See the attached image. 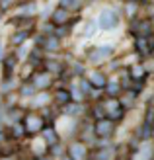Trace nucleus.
<instances>
[{"label":"nucleus","mask_w":154,"mask_h":160,"mask_svg":"<svg viewBox=\"0 0 154 160\" xmlns=\"http://www.w3.org/2000/svg\"><path fill=\"white\" fill-rule=\"evenodd\" d=\"M119 23V16L115 10H111V8H105V10L100 14V20H98V26L102 29H115Z\"/></svg>","instance_id":"nucleus-2"},{"label":"nucleus","mask_w":154,"mask_h":160,"mask_svg":"<svg viewBox=\"0 0 154 160\" xmlns=\"http://www.w3.org/2000/svg\"><path fill=\"white\" fill-rule=\"evenodd\" d=\"M27 35H29V31H26V29H23V31H16V33L12 35V43L14 45H23V41L27 39Z\"/></svg>","instance_id":"nucleus-14"},{"label":"nucleus","mask_w":154,"mask_h":160,"mask_svg":"<svg viewBox=\"0 0 154 160\" xmlns=\"http://www.w3.org/2000/svg\"><path fill=\"white\" fill-rule=\"evenodd\" d=\"M16 61H18V57H8V59H6V62H4V78H6V80H10Z\"/></svg>","instance_id":"nucleus-13"},{"label":"nucleus","mask_w":154,"mask_h":160,"mask_svg":"<svg viewBox=\"0 0 154 160\" xmlns=\"http://www.w3.org/2000/svg\"><path fill=\"white\" fill-rule=\"evenodd\" d=\"M0 139H2V133H0Z\"/></svg>","instance_id":"nucleus-32"},{"label":"nucleus","mask_w":154,"mask_h":160,"mask_svg":"<svg viewBox=\"0 0 154 160\" xmlns=\"http://www.w3.org/2000/svg\"><path fill=\"white\" fill-rule=\"evenodd\" d=\"M64 111H67L68 115H78L80 111H82V106H80V102H74V103H68V106H64Z\"/></svg>","instance_id":"nucleus-19"},{"label":"nucleus","mask_w":154,"mask_h":160,"mask_svg":"<svg viewBox=\"0 0 154 160\" xmlns=\"http://www.w3.org/2000/svg\"><path fill=\"white\" fill-rule=\"evenodd\" d=\"M14 2H18V0H0V8H2V10H8Z\"/></svg>","instance_id":"nucleus-26"},{"label":"nucleus","mask_w":154,"mask_h":160,"mask_svg":"<svg viewBox=\"0 0 154 160\" xmlns=\"http://www.w3.org/2000/svg\"><path fill=\"white\" fill-rule=\"evenodd\" d=\"M68 156L72 160H86L88 158V148L84 142H72L68 147Z\"/></svg>","instance_id":"nucleus-6"},{"label":"nucleus","mask_w":154,"mask_h":160,"mask_svg":"<svg viewBox=\"0 0 154 160\" xmlns=\"http://www.w3.org/2000/svg\"><path fill=\"white\" fill-rule=\"evenodd\" d=\"M129 76H131V78H139V76H141V78H144V68L137 65V67H133V68H131Z\"/></svg>","instance_id":"nucleus-21"},{"label":"nucleus","mask_w":154,"mask_h":160,"mask_svg":"<svg viewBox=\"0 0 154 160\" xmlns=\"http://www.w3.org/2000/svg\"><path fill=\"white\" fill-rule=\"evenodd\" d=\"M68 18H70V12L59 6V8H57V10L53 12V16H51V23H53V28H62L64 23H68Z\"/></svg>","instance_id":"nucleus-7"},{"label":"nucleus","mask_w":154,"mask_h":160,"mask_svg":"<svg viewBox=\"0 0 154 160\" xmlns=\"http://www.w3.org/2000/svg\"><path fill=\"white\" fill-rule=\"evenodd\" d=\"M135 14V4H127V16H133Z\"/></svg>","instance_id":"nucleus-27"},{"label":"nucleus","mask_w":154,"mask_h":160,"mask_svg":"<svg viewBox=\"0 0 154 160\" xmlns=\"http://www.w3.org/2000/svg\"><path fill=\"white\" fill-rule=\"evenodd\" d=\"M0 57H2V45H0Z\"/></svg>","instance_id":"nucleus-30"},{"label":"nucleus","mask_w":154,"mask_h":160,"mask_svg":"<svg viewBox=\"0 0 154 160\" xmlns=\"http://www.w3.org/2000/svg\"><path fill=\"white\" fill-rule=\"evenodd\" d=\"M45 68H47V72H61V70H64V67L61 65V62H57V61H47L45 62Z\"/></svg>","instance_id":"nucleus-17"},{"label":"nucleus","mask_w":154,"mask_h":160,"mask_svg":"<svg viewBox=\"0 0 154 160\" xmlns=\"http://www.w3.org/2000/svg\"><path fill=\"white\" fill-rule=\"evenodd\" d=\"M152 29H154V20H152Z\"/></svg>","instance_id":"nucleus-31"},{"label":"nucleus","mask_w":154,"mask_h":160,"mask_svg":"<svg viewBox=\"0 0 154 160\" xmlns=\"http://www.w3.org/2000/svg\"><path fill=\"white\" fill-rule=\"evenodd\" d=\"M31 84L35 86V90L45 92L47 88L53 84V76H51V72H47V70H37L33 74V78H31Z\"/></svg>","instance_id":"nucleus-5"},{"label":"nucleus","mask_w":154,"mask_h":160,"mask_svg":"<svg viewBox=\"0 0 154 160\" xmlns=\"http://www.w3.org/2000/svg\"><path fill=\"white\" fill-rule=\"evenodd\" d=\"M39 160H53V156H51V154H45V156H41Z\"/></svg>","instance_id":"nucleus-28"},{"label":"nucleus","mask_w":154,"mask_h":160,"mask_svg":"<svg viewBox=\"0 0 154 160\" xmlns=\"http://www.w3.org/2000/svg\"><path fill=\"white\" fill-rule=\"evenodd\" d=\"M53 100L59 103V106H68V103L72 102L70 90H68V88H57L55 94H53Z\"/></svg>","instance_id":"nucleus-8"},{"label":"nucleus","mask_w":154,"mask_h":160,"mask_svg":"<svg viewBox=\"0 0 154 160\" xmlns=\"http://www.w3.org/2000/svg\"><path fill=\"white\" fill-rule=\"evenodd\" d=\"M111 47H96V49L90 53V61L92 62H98V61H103L105 57H109L111 55Z\"/></svg>","instance_id":"nucleus-10"},{"label":"nucleus","mask_w":154,"mask_h":160,"mask_svg":"<svg viewBox=\"0 0 154 160\" xmlns=\"http://www.w3.org/2000/svg\"><path fill=\"white\" fill-rule=\"evenodd\" d=\"M80 4H82V2H80V0H61V8H64V10H78V8H80Z\"/></svg>","instance_id":"nucleus-16"},{"label":"nucleus","mask_w":154,"mask_h":160,"mask_svg":"<svg viewBox=\"0 0 154 160\" xmlns=\"http://www.w3.org/2000/svg\"><path fill=\"white\" fill-rule=\"evenodd\" d=\"M62 160H72V158H70V156H64V158H62Z\"/></svg>","instance_id":"nucleus-29"},{"label":"nucleus","mask_w":154,"mask_h":160,"mask_svg":"<svg viewBox=\"0 0 154 160\" xmlns=\"http://www.w3.org/2000/svg\"><path fill=\"white\" fill-rule=\"evenodd\" d=\"M103 109H105V117L111 119L113 123L119 121V119H123V115H125V108L121 106V102H117L115 98H111L109 102H105Z\"/></svg>","instance_id":"nucleus-1"},{"label":"nucleus","mask_w":154,"mask_h":160,"mask_svg":"<svg viewBox=\"0 0 154 160\" xmlns=\"http://www.w3.org/2000/svg\"><path fill=\"white\" fill-rule=\"evenodd\" d=\"M33 92H35V86H33V84H23V86L20 88V94H22V96H31Z\"/></svg>","instance_id":"nucleus-23"},{"label":"nucleus","mask_w":154,"mask_h":160,"mask_svg":"<svg viewBox=\"0 0 154 160\" xmlns=\"http://www.w3.org/2000/svg\"><path fill=\"white\" fill-rule=\"evenodd\" d=\"M47 100H49V94H47V92H41V94L35 98V106H39V108H41V106H47Z\"/></svg>","instance_id":"nucleus-22"},{"label":"nucleus","mask_w":154,"mask_h":160,"mask_svg":"<svg viewBox=\"0 0 154 160\" xmlns=\"http://www.w3.org/2000/svg\"><path fill=\"white\" fill-rule=\"evenodd\" d=\"M23 135H27V131H26V127H23V123H22V121H20V123H14V127H12V137L20 139V137H23Z\"/></svg>","instance_id":"nucleus-18"},{"label":"nucleus","mask_w":154,"mask_h":160,"mask_svg":"<svg viewBox=\"0 0 154 160\" xmlns=\"http://www.w3.org/2000/svg\"><path fill=\"white\" fill-rule=\"evenodd\" d=\"M59 47H61V43H59V37H55V35L47 37V41H45V49H49V51H57Z\"/></svg>","instance_id":"nucleus-20"},{"label":"nucleus","mask_w":154,"mask_h":160,"mask_svg":"<svg viewBox=\"0 0 154 160\" xmlns=\"http://www.w3.org/2000/svg\"><path fill=\"white\" fill-rule=\"evenodd\" d=\"M150 29H152V23L148 20L139 22V23H135V26L131 28V31H133V33H139V37H148Z\"/></svg>","instance_id":"nucleus-9"},{"label":"nucleus","mask_w":154,"mask_h":160,"mask_svg":"<svg viewBox=\"0 0 154 160\" xmlns=\"http://www.w3.org/2000/svg\"><path fill=\"white\" fill-rule=\"evenodd\" d=\"M41 137H43V141H45V145H49V147H55L57 142H59V135H57L53 129H43Z\"/></svg>","instance_id":"nucleus-11"},{"label":"nucleus","mask_w":154,"mask_h":160,"mask_svg":"<svg viewBox=\"0 0 154 160\" xmlns=\"http://www.w3.org/2000/svg\"><path fill=\"white\" fill-rule=\"evenodd\" d=\"M113 131H115V123H113L111 119H107V117L96 121V125H94V133H96V137H100V139L111 137Z\"/></svg>","instance_id":"nucleus-4"},{"label":"nucleus","mask_w":154,"mask_h":160,"mask_svg":"<svg viewBox=\"0 0 154 160\" xmlns=\"http://www.w3.org/2000/svg\"><path fill=\"white\" fill-rule=\"evenodd\" d=\"M90 82L94 88H105L107 86V80H105V76L102 72H92L90 74Z\"/></svg>","instance_id":"nucleus-12"},{"label":"nucleus","mask_w":154,"mask_h":160,"mask_svg":"<svg viewBox=\"0 0 154 160\" xmlns=\"http://www.w3.org/2000/svg\"><path fill=\"white\" fill-rule=\"evenodd\" d=\"M29 61H31V65H41V62H43V59L39 57V51H37V49H33V51H31V57H29Z\"/></svg>","instance_id":"nucleus-24"},{"label":"nucleus","mask_w":154,"mask_h":160,"mask_svg":"<svg viewBox=\"0 0 154 160\" xmlns=\"http://www.w3.org/2000/svg\"><path fill=\"white\" fill-rule=\"evenodd\" d=\"M96 28H98V23H96V22H88V28H86V33H84V35L90 37L94 31H96Z\"/></svg>","instance_id":"nucleus-25"},{"label":"nucleus","mask_w":154,"mask_h":160,"mask_svg":"<svg viewBox=\"0 0 154 160\" xmlns=\"http://www.w3.org/2000/svg\"><path fill=\"white\" fill-rule=\"evenodd\" d=\"M23 127H26L27 135H35L37 131H43V129H45L43 117H41V115H35V113L23 115Z\"/></svg>","instance_id":"nucleus-3"},{"label":"nucleus","mask_w":154,"mask_h":160,"mask_svg":"<svg viewBox=\"0 0 154 160\" xmlns=\"http://www.w3.org/2000/svg\"><path fill=\"white\" fill-rule=\"evenodd\" d=\"M121 88H123V86H119L117 82H107V86H105V92H107L109 98H115V96L121 92Z\"/></svg>","instance_id":"nucleus-15"}]
</instances>
